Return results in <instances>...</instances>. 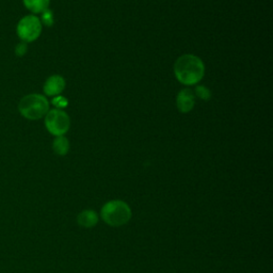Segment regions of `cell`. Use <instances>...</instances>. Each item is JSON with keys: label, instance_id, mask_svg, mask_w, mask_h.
<instances>
[{"label": "cell", "instance_id": "cell-4", "mask_svg": "<svg viewBox=\"0 0 273 273\" xmlns=\"http://www.w3.org/2000/svg\"><path fill=\"white\" fill-rule=\"evenodd\" d=\"M45 126L51 135L56 136H64L70 127V119L61 109L49 110L45 116Z\"/></svg>", "mask_w": 273, "mask_h": 273}, {"label": "cell", "instance_id": "cell-11", "mask_svg": "<svg viewBox=\"0 0 273 273\" xmlns=\"http://www.w3.org/2000/svg\"><path fill=\"white\" fill-rule=\"evenodd\" d=\"M196 94L199 99L202 101H209L211 97L210 90L205 86H198L196 88Z\"/></svg>", "mask_w": 273, "mask_h": 273}, {"label": "cell", "instance_id": "cell-5", "mask_svg": "<svg viewBox=\"0 0 273 273\" xmlns=\"http://www.w3.org/2000/svg\"><path fill=\"white\" fill-rule=\"evenodd\" d=\"M42 23L34 15L25 16L17 25V34L25 43L34 42L41 35Z\"/></svg>", "mask_w": 273, "mask_h": 273}, {"label": "cell", "instance_id": "cell-12", "mask_svg": "<svg viewBox=\"0 0 273 273\" xmlns=\"http://www.w3.org/2000/svg\"><path fill=\"white\" fill-rule=\"evenodd\" d=\"M42 22L45 26H47V27H51V26L54 25V14H53V11L50 10H45L44 12H42Z\"/></svg>", "mask_w": 273, "mask_h": 273}, {"label": "cell", "instance_id": "cell-10", "mask_svg": "<svg viewBox=\"0 0 273 273\" xmlns=\"http://www.w3.org/2000/svg\"><path fill=\"white\" fill-rule=\"evenodd\" d=\"M78 222L84 227H91L96 224L97 216L94 211H91V210L82 211L79 214V217H78Z\"/></svg>", "mask_w": 273, "mask_h": 273}, {"label": "cell", "instance_id": "cell-2", "mask_svg": "<svg viewBox=\"0 0 273 273\" xmlns=\"http://www.w3.org/2000/svg\"><path fill=\"white\" fill-rule=\"evenodd\" d=\"M19 112L28 120H38L49 111V102L41 94H29L19 102Z\"/></svg>", "mask_w": 273, "mask_h": 273}, {"label": "cell", "instance_id": "cell-14", "mask_svg": "<svg viewBox=\"0 0 273 273\" xmlns=\"http://www.w3.org/2000/svg\"><path fill=\"white\" fill-rule=\"evenodd\" d=\"M27 49H28L27 48V44H26L25 42L19 43L17 45V46H16V48H15V54L18 57H23L26 53H27Z\"/></svg>", "mask_w": 273, "mask_h": 273}, {"label": "cell", "instance_id": "cell-8", "mask_svg": "<svg viewBox=\"0 0 273 273\" xmlns=\"http://www.w3.org/2000/svg\"><path fill=\"white\" fill-rule=\"evenodd\" d=\"M26 8L32 13H42L48 9L50 0H23Z\"/></svg>", "mask_w": 273, "mask_h": 273}, {"label": "cell", "instance_id": "cell-3", "mask_svg": "<svg viewBox=\"0 0 273 273\" xmlns=\"http://www.w3.org/2000/svg\"><path fill=\"white\" fill-rule=\"evenodd\" d=\"M131 208L122 201L109 202L102 209V219L105 220L106 223L113 226L125 224L131 218Z\"/></svg>", "mask_w": 273, "mask_h": 273}, {"label": "cell", "instance_id": "cell-13", "mask_svg": "<svg viewBox=\"0 0 273 273\" xmlns=\"http://www.w3.org/2000/svg\"><path fill=\"white\" fill-rule=\"evenodd\" d=\"M53 105L55 107H57L56 109H62V108H66L68 105V100L66 99V97H63V96H56L55 99L53 100Z\"/></svg>", "mask_w": 273, "mask_h": 273}, {"label": "cell", "instance_id": "cell-1", "mask_svg": "<svg viewBox=\"0 0 273 273\" xmlns=\"http://www.w3.org/2000/svg\"><path fill=\"white\" fill-rule=\"evenodd\" d=\"M174 74L180 83L193 86L203 79L205 66L197 56L191 54L183 55L174 63Z\"/></svg>", "mask_w": 273, "mask_h": 273}, {"label": "cell", "instance_id": "cell-7", "mask_svg": "<svg viewBox=\"0 0 273 273\" xmlns=\"http://www.w3.org/2000/svg\"><path fill=\"white\" fill-rule=\"evenodd\" d=\"M64 88H66L64 78L60 75H53L45 81L44 92L48 96H58L63 92Z\"/></svg>", "mask_w": 273, "mask_h": 273}, {"label": "cell", "instance_id": "cell-9", "mask_svg": "<svg viewBox=\"0 0 273 273\" xmlns=\"http://www.w3.org/2000/svg\"><path fill=\"white\" fill-rule=\"evenodd\" d=\"M53 148L57 155L64 156L69 151V142L64 136H59L54 140Z\"/></svg>", "mask_w": 273, "mask_h": 273}, {"label": "cell", "instance_id": "cell-6", "mask_svg": "<svg viewBox=\"0 0 273 273\" xmlns=\"http://www.w3.org/2000/svg\"><path fill=\"white\" fill-rule=\"evenodd\" d=\"M196 105V96L190 89H183L177 94L176 106L181 113H188Z\"/></svg>", "mask_w": 273, "mask_h": 273}]
</instances>
